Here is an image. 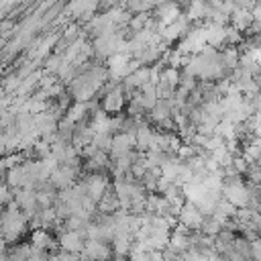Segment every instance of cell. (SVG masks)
Returning a JSON list of instances; mask_svg holds the SVG:
<instances>
[{
  "instance_id": "1",
  "label": "cell",
  "mask_w": 261,
  "mask_h": 261,
  "mask_svg": "<svg viewBox=\"0 0 261 261\" xmlns=\"http://www.w3.org/2000/svg\"><path fill=\"white\" fill-rule=\"evenodd\" d=\"M122 102H124V94H122V88H114V90H110V92L106 94V100H104V108H106L108 112H114V110H120Z\"/></svg>"
}]
</instances>
